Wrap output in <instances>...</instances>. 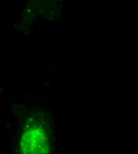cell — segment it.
Masks as SVG:
<instances>
[{
  "mask_svg": "<svg viewBox=\"0 0 138 154\" xmlns=\"http://www.w3.org/2000/svg\"><path fill=\"white\" fill-rule=\"evenodd\" d=\"M21 154H50V143L45 126L38 121H30L21 136Z\"/></svg>",
  "mask_w": 138,
  "mask_h": 154,
  "instance_id": "6da1fadb",
  "label": "cell"
}]
</instances>
